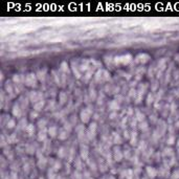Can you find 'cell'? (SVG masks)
<instances>
[{"mask_svg":"<svg viewBox=\"0 0 179 179\" xmlns=\"http://www.w3.org/2000/svg\"><path fill=\"white\" fill-rule=\"evenodd\" d=\"M90 116H91V110L89 109V108L84 109L81 112V118H82V121H83V123H88Z\"/></svg>","mask_w":179,"mask_h":179,"instance_id":"cell-1","label":"cell"},{"mask_svg":"<svg viewBox=\"0 0 179 179\" xmlns=\"http://www.w3.org/2000/svg\"><path fill=\"white\" fill-rule=\"evenodd\" d=\"M25 82H26V85L28 86H36V77L35 74H28L26 77V79H25Z\"/></svg>","mask_w":179,"mask_h":179,"instance_id":"cell-2","label":"cell"},{"mask_svg":"<svg viewBox=\"0 0 179 179\" xmlns=\"http://www.w3.org/2000/svg\"><path fill=\"white\" fill-rule=\"evenodd\" d=\"M95 130H96V124L95 123H93V124L90 125V127H89V130H88V134L90 137H93L95 134Z\"/></svg>","mask_w":179,"mask_h":179,"instance_id":"cell-3","label":"cell"},{"mask_svg":"<svg viewBox=\"0 0 179 179\" xmlns=\"http://www.w3.org/2000/svg\"><path fill=\"white\" fill-rule=\"evenodd\" d=\"M38 138H39V140H44V139L46 138V130H45V129L41 130V131L39 132Z\"/></svg>","mask_w":179,"mask_h":179,"instance_id":"cell-4","label":"cell"},{"mask_svg":"<svg viewBox=\"0 0 179 179\" xmlns=\"http://www.w3.org/2000/svg\"><path fill=\"white\" fill-rule=\"evenodd\" d=\"M67 136H68V132L65 131L64 129H62L61 131H60L59 138H60V139H65V138H67Z\"/></svg>","mask_w":179,"mask_h":179,"instance_id":"cell-5","label":"cell"},{"mask_svg":"<svg viewBox=\"0 0 179 179\" xmlns=\"http://www.w3.org/2000/svg\"><path fill=\"white\" fill-rule=\"evenodd\" d=\"M48 133H49V135L51 137H55L56 134H57V128H56V127H50V128L48 129Z\"/></svg>","mask_w":179,"mask_h":179,"instance_id":"cell-6","label":"cell"},{"mask_svg":"<svg viewBox=\"0 0 179 179\" xmlns=\"http://www.w3.org/2000/svg\"><path fill=\"white\" fill-rule=\"evenodd\" d=\"M13 112H14V115H15V116H20L21 112H20V109H19V107H18V105H15V106H14Z\"/></svg>","mask_w":179,"mask_h":179,"instance_id":"cell-7","label":"cell"},{"mask_svg":"<svg viewBox=\"0 0 179 179\" xmlns=\"http://www.w3.org/2000/svg\"><path fill=\"white\" fill-rule=\"evenodd\" d=\"M147 171H148V174L150 175V177H155V175H156V171L153 169V168H150L149 167L148 169H147Z\"/></svg>","mask_w":179,"mask_h":179,"instance_id":"cell-8","label":"cell"},{"mask_svg":"<svg viewBox=\"0 0 179 179\" xmlns=\"http://www.w3.org/2000/svg\"><path fill=\"white\" fill-rule=\"evenodd\" d=\"M26 130L28 131V133L31 134V135H32V134H34V132H35V128H34L33 125H28V126L26 127Z\"/></svg>","mask_w":179,"mask_h":179,"instance_id":"cell-9","label":"cell"},{"mask_svg":"<svg viewBox=\"0 0 179 179\" xmlns=\"http://www.w3.org/2000/svg\"><path fill=\"white\" fill-rule=\"evenodd\" d=\"M87 154H88V149H87V147L82 148V156H83L84 158H86L87 157Z\"/></svg>","mask_w":179,"mask_h":179,"instance_id":"cell-10","label":"cell"},{"mask_svg":"<svg viewBox=\"0 0 179 179\" xmlns=\"http://www.w3.org/2000/svg\"><path fill=\"white\" fill-rule=\"evenodd\" d=\"M43 104H44V103L42 102V101H41V102H39L38 104H36V105H35V109H36V110H40L41 108L43 107Z\"/></svg>","mask_w":179,"mask_h":179,"instance_id":"cell-11","label":"cell"},{"mask_svg":"<svg viewBox=\"0 0 179 179\" xmlns=\"http://www.w3.org/2000/svg\"><path fill=\"white\" fill-rule=\"evenodd\" d=\"M14 126H15V122L14 121H10L9 123H7V127H9V128H13Z\"/></svg>","mask_w":179,"mask_h":179,"instance_id":"cell-12","label":"cell"},{"mask_svg":"<svg viewBox=\"0 0 179 179\" xmlns=\"http://www.w3.org/2000/svg\"><path fill=\"white\" fill-rule=\"evenodd\" d=\"M137 115H138V121H144V118H145V116H144V114L141 115L139 112H137Z\"/></svg>","mask_w":179,"mask_h":179,"instance_id":"cell-13","label":"cell"},{"mask_svg":"<svg viewBox=\"0 0 179 179\" xmlns=\"http://www.w3.org/2000/svg\"><path fill=\"white\" fill-rule=\"evenodd\" d=\"M140 129H141V130H145V129H147V124H146V123H145V124H144V126H143V124L140 125Z\"/></svg>","mask_w":179,"mask_h":179,"instance_id":"cell-14","label":"cell"},{"mask_svg":"<svg viewBox=\"0 0 179 179\" xmlns=\"http://www.w3.org/2000/svg\"><path fill=\"white\" fill-rule=\"evenodd\" d=\"M32 116H33V118H35V116H37V113H32Z\"/></svg>","mask_w":179,"mask_h":179,"instance_id":"cell-15","label":"cell"}]
</instances>
